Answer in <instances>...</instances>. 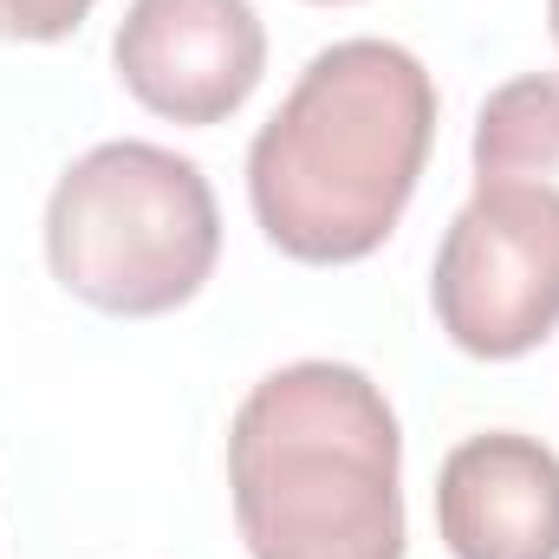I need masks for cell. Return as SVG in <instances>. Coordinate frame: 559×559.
Masks as SVG:
<instances>
[{"label": "cell", "mask_w": 559, "mask_h": 559, "mask_svg": "<svg viewBox=\"0 0 559 559\" xmlns=\"http://www.w3.org/2000/svg\"><path fill=\"white\" fill-rule=\"evenodd\" d=\"M436 527L455 559H559V455L521 429L455 442L436 475Z\"/></svg>", "instance_id": "6"}, {"label": "cell", "mask_w": 559, "mask_h": 559, "mask_svg": "<svg viewBox=\"0 0 559 559\" xmlns=\"http://www.w3.org/2000/svg\"><path fill=\"white\" fill-rule=\"evenodd\" d=\"M436 143V79L391 39L325 46L248 150V202L280 254L345 267L391 241Z\"/></svg>", "instance_id": "1"}, {"label": "cell", "mask_w": 559, "mask_h": 559, "mask_svg": "<svg viewBox=\"0 0 559 559\" xmlns=\"http://www.w3.org/2000/svg\"><path fill=\"white\" fill-rule=\"evenodd\" d=\"M547 26H554V46H559V0H547Z\"/></svg>", "instance_id": "9"}, {"label": "cell", "mask_w": 559, "mask_h": 559, "mask_svg": "<svg viewBox=\"0 0 559 559\" xmlns=\"http://www.w3.org/2000/svg\"><path fill=\"white\" fill-rule=\"evenodd\" d=\"M222 254V209L209 176L163 143L85 150L46 202L52 280L118 319H156L202 293Z\"/></svg>", "instance_id": "3"}, {"label": "cell", "mask_w": 559, "mask_h": 559, "mask_svg": "<svg viewBox=\"0 0 559 559\" xmlns=\"http://www.w3.org/2000/svg\"><path fill=\"white\" fill-rule=\"evenodd\" d=\"M475 182H527L559 195V79L534 72L488 92L475 118Z\"/></svg>", "instance_id": "7"}, {"label": "cell", "mask_w": 559, "mask_h": 559, "mask_svg": "<svg viewBox=\"0 0 559 559\" xmlns=\"http://www.w3.org/2000/svg\"><path fill=\"white\" fill-rule=\"evenodd\" d=\"M404 436L358 365L261 378L228 429L235 521L254 559H404Z\"/></svg>", "instance_id": "2"}, {"label": "cell", "mask_w": 559, "mask_h": 559, "mask_svg": "<svg viewBox=\"0 0 559 559\" xmlns=\"http://www.w3.org/2000/svg\"><path fill=\"white\" fill-rule=\"evenodd\" d=\"M92 0H0V39H66Z\"/></svg>", "instance_id": "8"}, {"label": "cell", "mask_w": 559, "mask_h": 559, "mask_svg": "<svg viewBox=\"0 0 559 559\" xmlns=\"http://www.w3.org/2000/svg\"><path fill=\"white\" fill-rule=\"evenodd\" d=\"M111 59L143 111L169 124H222L254 98L267 33L248 0H131Z\"/></svg>", "instance_id": "5"}, {"label": "cell", "mask_w": 559, "mask_h": 559, "mask_svg": "<svg viewBox=\"0 0 559 559\" xmlns=\"http://www.w3.org/2000/svg\"><path fill=\"white\" fill-rule=\"evenodd\" d=\"M429 299L468 358H527L559 325V195L475 182L436 248Z\"/></svg>", "instance_id": "4"}]
</instances>
